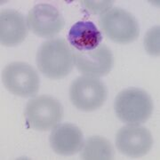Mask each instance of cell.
Wrapping results in <instances>:
<instances>
[{"label": "cell", "instance_id": "obj_1", "mask_svg": "<svg viewBox=\"0 0 160 160\" xmlns=\"http://www.w3.org/2000/svg\"><path fill=\"white\" fill-rule=\"evenodd\" d=\"M36 62L45 77L50 79H62L73 69V51L65 39L47 40L38 48Z\"/></svg>", "mask_w": 160, "mask_h": 160}, {"label": "cell", "instance_id": "obj_2", "mask_svg": "<svg viewBox=\"0 0 160 160\" xmlns=\"http://www.w3.org/2000/svg\"><path fill=\"white\" fill-rule=\"evenodd\" d=\"M114 109L122 122L128 125H140L150 118L153 102L147 92L131 87L118 94L115 99Z\"/></svg>", "mask_w": 160, "mask_h": 160}, {"label": "cell", "instance_id": "obj_3", "mask_svg": "<svg viewBox=\"0 0 160 160\" xmlns=\"http://www.w3.org/2000/svg\"><path fill=\"white\" fill-rule=\"evenodd\" d=\"M25 118L29 126L34 130L50 131L62 119L63 107L55 98L40 95L28 102Z\"/></svg>", "mask_w": 160, "mask_h": 160}, {"label": "cell", "instance_id": "obj_4", "mask_svg": "<svg viewBox=\"0 0 160 160\" xmlns=\"http://www.w3.org/2000/svg\"><path fill=\"white\" fill-rule=\"evenodd\" d=\"M104 34L118 44H129L137 39L140 28L136 19L126 10L114 7L102 13L99 20Z\"/></svg>", "mask_w": 160, "mask_h": 160}, {"label": "cell", "instance_id": "obj_5", "mask_svg": "<svg viewBox=\"0 0 160 160\" xmlns=\"http://www.w3.org/2000/svg\"><path fill=\"white\" fill-rule=\"evenodd\" d=\"M108 92L106 86L97 78L83 76L71 83L69 99L79 110L91 112L100 109L106 102Z\"/></svg>", "mask_w": 160, "mask_h": 160}, {"label": "cell", "instance_id": "obj_6", "mask_svg": "<svg viewBox=\"0 0 160 160\" xmlns=\"http://www.w3.org/2000/svg\"><path fill=\"white\" fill-rule=\"evenodd\" d=\"M2 80L8 91L20 97H33L39 90V76L31 65L26 62L8 64L3 70Z\"/></svg>", "mask_w": 160, "mask_h": 160}, {"label": "cell", "instance_id": "obj_7", "mask_svg": "<svg viewBox=\"0 0 160 160\" xmlns=\"http://www.w3.org/2000/svg\"><path fill=\"white\" fill-rule=\"evenodd\" d=\"M27 23L29 30L36 36L50 38L62 30L65 21L56 7L49 4H38L29 12Z\"/></svg>", "mask_w": 160, "mask_h": 160}, {"label": "cell", "instance_id": "obj_8", "mask_svg": "<svg viewBox=\"0 0 160 160\" xmlns=\"http://www.w3.org/2000/svg\"><path fill=\"white\" fill-rule=\"evenodd\" d=\"M153 145L150 132L144 126L127 125L116 135V147L120 153L130 158H141L149 153Z\"/></svg>", "mask_w": 160, "mask_h": 160}, {"label": "cell", "instance_id": "obj_9", "mask_svg": "<svg viewBox=\"0 0 160 160\" xmlns=\"http://www.w3.org/2000/svg\"><path fill=\"white\" fill-rule=\"evenodd\" d=\"M75 67L82 74L88 77H104L113 67V54L109 47L100 45L90 52L73 51Z\"/></svg>", "mask_w": 160, "mask_h": 160}, {"label": "cell", "instance_id": "obj_10", "mask_svg": "<svg viewBox=\"0 0 160 160\" xmlns=\"http://www.w3.org/2000/svg\"><path fill=\"white\" fill-rule=\"evenodd\" d=\"M49 142L55 153L71 156L81 151L84 145V136L78 126L69 123L59 124L52 129Z\"/></svg>", "mask_w": 160, "mask_h": 160}, {"label": "cell", "instance_id": "obj_11", "mask_svg": "<svg viewBox=\"0 0 160 160\" xmlns=\"http://www.w3.org/2000/svg\"><path fill=\"white\" fill-rule=\"evenodd\" d=\"M29 33L27 20L12 9L0 12V43L4 46H16L22 44Z\"/></svg>", "mask_w": 160, "mask_h": 160}, {"label": "cell", "instance_id": "obj_12", "mask_svg": "<svg viewBox=\"0 0 160 160\" xmlns=\"http://www.w3.org/2000/svg\"><path fill=\"white\" fill-rule=\"evenodd\" d=\"M68 41L77 51L90 52L101 45L102 35L92 22L79 21L71 26L68 33Z\"/></svg>", "mask_w": 160, "mask_h": 160}, {"label": "cell", "instance_id": "obj_13", "mask_svg": "<svg viewBox=\"0 0 160 160\" xmlns=\"http://www.w3.org/2000/svg\"><path fill=\"white\" fill-rule=\"evenodd\" d=\"M81 157L86 160H109L114 157L112 144L105 138L92 136L84 142Z\"/></svg>", "mask_w": 160, "mask_h": 160}, {"label": "cell", "instance_id": "obj_14", "mask_svg": "<svg viewBox=\"0 0 160 160\" xmlns=\"http://www.w3.org/2000/svg\"><path fill=\"white\" fill-rule=\"evenodd\" d=\"M159 26L154 27L147 32L145 39H144V46H145L146 51L148 52L149 54L159 55Z\"/></svg>", "mask_w": 160, "mask_h": 160}, {"label": "cell", "instance_id": "obj_15", "mask_svg": "<svg viewBox=\"0 0 160 160\" xmlns=\"http://www.w3.org/2000/svg\"><path fill=\"white\" fill-rule=\"evenodd\" d=\"M82 4L92 13L102 14L110 9L113 1H82Z\"/></svg>", "mask_w": 160, "mask_h": 160}]
</instances>
